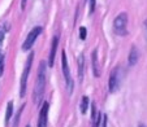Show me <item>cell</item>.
I'll list each match as a JSON object with an SVG mask.
<instances>
[{"label": "cell", "mask_w": 147, "mask_h": 127, "mask_svg": "<svg viewBox=\"0 0 147 127\" xmlns=\"http://www.w3.org/2000/svg\"><path fill=\"white\" fill-rule=\"evenodd\" d=\"M48 102H45L40 109L38 118V127H47V121H48Z\"/></svg>", "instance_id": "52a82bcc"}, {"label": "cell", "mask_w": 147, "mask_h": 127, "mask_svg": "<svg viewBox=\"0 0 147 127\" xmlns=\"http://www.w3.org/2000/svg\"><path fill=\"white\" fill-rule=\"evenodd\" d=\"M3 72H4V55L0 52V77H1Z\"/></svg>", "instance_id": "2e32d148"}, {"label": "cell", "mask_w": 147, "mask_h": 127, "mask_svg": "<svg viewBox=\"0 0 147 127\" xmlns=\"http://www.w3.org/2000/svg\"><path fill=\"white\" fill-rule=\"evenodd\" d=\"M3 41H4V30L0 29V48H1V45H3Z\"/></svg>", "instance_id": "ac0fdd59"}, {"label": "cell", "mask_w": 147, "mask_h": 127, "mask_svg": "<svg viewBox=\"0 0 147 127\" xmlns=\"http://www.w3.org/2000/svg\"><path fill=\"white\" fill-rule=\"evenodd\" d=\"M113 33L116 35L124 36L128 34V14L122 12L113 19Z\"/></svg>", "instance_id": "7a4b0ae2"}, {"label": "cell", "mask_w": 147, "mask_h": 127, "mask_svg": "<svg viewBox=\"0 0 147 127\" xmlns=\"http://www.w3.org/2000/svg\"><path fill=\"white\" fill-rule=\"evenodd\" d=\"M86 36H87V30H86L85 26H82V27H80V38H81V40H85Z\"/></svg>", "instance_id": "9a60e30c"}, {"label": "cell", "mask_w": 147, "mask_h": 127, "mask_svg": "<svg viewBox=\"0 0 147 127\" xmlns=\"http://www.w3.org/2000/svg\"><path fill=\"white\" fill-rule=\"evenodd\" d=\"M85 1H86V0H85Z\"/></svg>", "instance_id": "603a6c76"}, {"label": "cell", "mask_w": 147, "mask_h": 127, "mask_svg": "<svg viewBox=\"0 0 147 127\" xmlns=\"http://www.w3.org/2000/svg\"><path fill=\"white\" fill-rule=\"evenodd\" d=\"M138 58H139L138 49H137L136 45H133V47H131V49H130V53H129V57H128V60H129V65H130V66L136 65L137 61H138Z\"/></svg>", "instance_id": "30bf717a"}, {"label": "cell", "mask_w": 147, "mask_h": 127, "mask_svg": "<svg viewBox=\"0 0 147 127\" xmlns=\"http://www.w3.org/2000/svg\"><path fill=\"white\" fill-rule=\"evenodd\" d=\"M95 4H96V0H90V12H89L90 14L94 13V11H95Z\"/></svg>", "instance_id": "e0dca14e"}, {"label": "cell", "mask_w": 147, "mask_h": 127, "mask_svg": "<svg viewBox=\"0 0 147 127\" xmlns=\"http://www.w3.org/2000/svg\"><path fill=\"white\" fill-rule=\"evenodd\" d=\"M61 65H63V74H64V78H65L67 90L69 94H72L73 88H74V82H73V79H72V75H70V69H69V65H68L65 51H63V55H61Z\"/></svg>", "instance_id": "277c9868"}, {"label": "cell", "mask_w": 147, "mask_h": 127, "mask_svg": "<svg viewBox=\"0 0 147 127\" xmlns=\"http://www.w3.org/2000/svg\"><path fill=\"white\" fill-rule=\"evenodd\" d=\"M87 108H89V97L87 96H83L82 100H81V113H86Z\"/></svg>", "instance_id": "4fadbf2b"}, {"label": "cell", "mask_w": 147, "mask_h": 127, "mask_svg": "<svg viewBox=\"0 0 147 127\" xmlns=\"http://www.w3.org/2000/svg\"><path fill=\"white\" fill-rule=\"evenodd\" d=\"M13 114V102L9 101L8 105H7V113H5V124L8 126L9 121H11V117Z\"/></svg>", "instance_id": "8fae6325"}, {"label": "cell", "mask_w": 147, "mask_h": 127, "mask_svg": "<svg viewBox=\"0 0 147 127\" xmlns=\"http://www.w3.org/2000/svg\"><path fill=\"white\" fill-rule=\"evenodd\" d=\"M91 60H92V73L95 77H100V65H99V60H98V51L95 49L91 55Z\"/></svg>", "instance_id": "9c48e42d"}, {"label": "cell", "mask_w": 147, "mask_h": 127, "mask_svg": "<svg viewBox=\"0 0 147 127\" xmlns=\"http://www.w3.org/2000/svg\"><path fill=\"white\" fill-rule=\"evenodd\" d=\"M102 127H107V116H103V122H102Z\"/></svg>", "instance_id": "d6986e66"}, {"label": "cell", "mask_w": 147, "mask_h": 127, "mask_svg": "<svg viewBox=\"0 0 147 127\" xmlns=\"http://www.w3.org/2000/svg\"><path fill=\"white\" fill-rule=\"evenodd\" d=\"M45 87H46V65L45 62H40L38 70V77H36L35 88H34V102L35 105H39L43 99V94H45Z\"/></svg>", "instance_id": "6da1fadb"}, {"label": "cell", "mask_w": 147, "mask_h": 127, "mask_svg": "<svg viewBox=\"0 0 147 127\" xmlns=\"http://www.w3.org/2000/svg\"><path fill=\"white\" fill-rule=\"evenodd\" d=\"M83 62H85V60H83V55L80 56V58H78V78H80V82H82L83 79Z\"/></svg>", "instance_id": "7c38bea8"}, {"label": "cell", "mask_w": 147, "mask_h": 127, "mask_svg": "<svg viewBox=\"0 0 147 127\" xmlns=\"http://www.w3.org/2000/svg\"><path fill=\"white\" fill-rule=\"evenodd\" d=\"M28 127H30V126H28Z\"/></svg>", "instance_id": "7402d4cb"}, {"label": "cell", "mask_w": 147, "mask_h": 127, "mask_svg": "<svg viewBox=\"0 0 147 127\" xmlns=\"http://www.w3.org/2000/svg\"><path fill=\"white\" fill-rule=\"evenodd\" d=\"M22 110H24V106H21V108H20V110L17 112L16 117H14L13 127H18V124H20V118H21V114H22Z\"/></svg>", "instance_id": "5bb4252c"}, {"label": "cell", "mask_w": 147, "mask_h": 127, "mask_svg": "<svg viewBox=\"0 0 147 127\" xmlns=\"http://www.w3.org/2000/svg\"><path fill=\"white\" fill-rule=\"evenodd\" d=\"M34 58V52L30 53L28 57V61H26L25 69L22 72V75H21V83H20V96L24 97L26 95V87H28V78H29V73H30L31 69V62H33Z\"/></svg>", "instance_id": "3957f363"}, {"label": "cell", "mask_w": 147, "mask_h": 127, "mask_svg": "<svg viewBox=\"0 0 147 127\" xmlns=\"http://www.w3.org/2000/svg\"><path fill=\"white\" fill-rule=\"evenodd\" d=\"M25 7H26V0H22V1H21V8L25 9Z\"/></svg>", "instance_id": "ffe728a7"}, {"label": "cell", "mask_w": 147, "mask_h": 127, "mask_svg": "<svg viewBox=\"0 0 147 127\" xmlns=\"http://www.w3.org/2000/svg\"><path fill=\"white\" fill-rule=\"evenodd\" d=\"M109 92H115L119 90L120 86V72H119V68H115L112 70L111 75H109Z\"/></svg>", "instance_id": "8992f818"}, {"label": "cell", "mask_w": 147, "mask_h": 127, "mask_svg": "<svg viewBox=\"0 0 147 127\" xmlns=\"http://www.w3.org/2000/svg\"><path fill=\"white\" fill-rule=\"evenodd\" d=\"M40 33H42V27H40V26H36V27H34L33 30L29 33V35H28V38L25 39V41H24L22 51H29L30 48H33L34 43H35L36 38L40 35Z\"/></svg>", "instance_id": "5b68a950"}, {"label": "cell", "mask_w": 147, "mask_h": 127, "mask_svg": "<svg viewBox=\"0 0 147 127\" xmlns=\"http://www.w3.org/2000/svg\"><path fill=\"white\" fill-rule=\"evenodd\" d=\"M57 45H59V36H53V38H52V44H51L50 57H48V65H50L51 68L53 66V62H55V57H56V51H57Z\"/></svg>", "instance_id": "ba28073f"}, {"label": "cell", "mask_w": 147, "mask_h": 127, "mask_svg": "<svg viewBox=\"0 0 147 127\" xmlns=\"http://www.w3.org/2000/svg\"><path fill=\"white\" fill-rule=\"evenodd\" d=\"M139 127H146V126H144L143 123H141V124H139Z\"/></svg>", "instance_id": "44dd1931"}]
</instances>
